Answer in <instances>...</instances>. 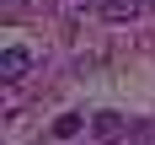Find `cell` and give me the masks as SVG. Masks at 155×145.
I'll list each match as a JSON object with an SVG mask.
<instances>
[{
	"label": "cell",
	"mask_w": 155,
	"mask_h": 145,
	"mask_svg": "<svg viewBox=\"0 0 155 145\" xmlns=\"http://www.w3.org/2000/svg\"><path fill=\"white\" fill-rule=\"evenodd\" d=\"M80 5H86L96 22H112V27H123V22H139V16L150 11L155 0H80Z\"/></svg>",
	"instance_id": "obj_1"
},
{
	"label": "cell",
	"mask_w": 155,
	"mask_h": 145,
	"mask_svg": "<svg viewBox=\"0 0 155 145\" xmlns=\"http://www.w3.org/2000/svg\"><path fill=\"white\" fill-rule=\"evenodd\" d=\"M91 134H96V145H118V140L128 134V118L112 113V108H102V113L91 118Z\"/></svg>",
	"instance_id": "obj_2"
},
{
	"label": "cell",
	"mask_w": 155,
	"mask_h": 145,
	"mask_svg": "<svg viewBox=\"0 0 155 145\" xmlns=\"http://www.w3.org/2000/svg\"><path fill=\"white\" fill-rule=\"evenodd\" d=\"M32 70V54L21 43H11V48H0V81H5V86H16V81L27 75Z\"/></svg>",
	"instance_id": "obj_3"
},
{
	"label": "cell",
	"mask_w": 155,
	"mask_h": 145,
	"mask_svg": "<svg viewBox=\"0 0 155 145\" xmlns=\"http://www.w3.org/2000/svg\"><path fill=\"white\" fill-rule=\"evenodd\" d=\"M134 134H139V140H144V145H155V129H134Z\"/></svg>",
	"instance_id": "obj_5"
},
{
	"label": "cell",
	"mask_w": 155,
	"mask_h": 145,
	"mask_svg": "<svg viewBox=\"0 0 155 145\" xmlns=\"http://www.w3.org/2000/svg\"><path fill=\"white\" fill-rule=\"evenodd\" d=\"M54 134H59V140H70V134H80V113H64L59 124H54Z\"/></svg>",
	"instance_id": "obj_4"
}]
</instances>
